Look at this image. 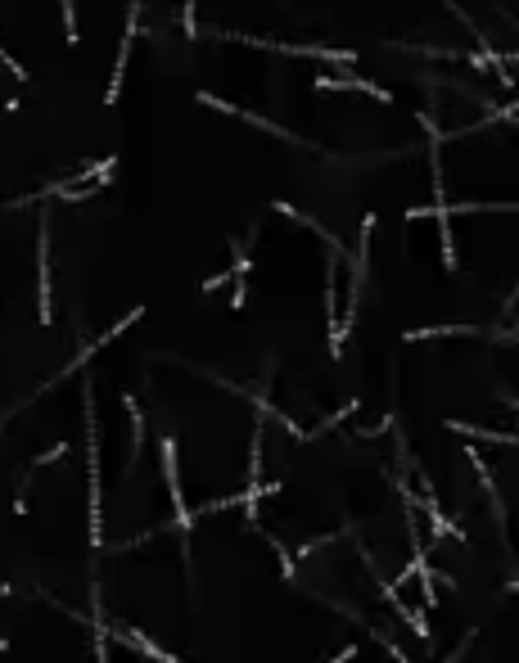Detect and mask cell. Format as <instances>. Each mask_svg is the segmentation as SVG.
<instances>
[{"label":"cell","instance_id":"9a60e30c","mask_svg":"<svg viewBox=\"0 0 519 663\" xmlns=\"http://www.w3.org/2000/svg\"><path fill=\"white\" fill-rule=\"evenodd\" d=\"M352 659H357V645H348V650H339V654H334L330 663H352Z\"/></svg>","mask_w":519,"mask_h":663},{"label":"cell","instance_id":"7a4b0ae2","mask_svg":"<svg viewBox=\"0 0 519 663\" xmlns=\"http://www.w3.org/2000/svg\"><path fill=\"white\" fill-rule=\"evenodd\" d=\"M159 465H163V483H168V501H172V528L181 537L194 533V510L185 505V492H181V470H177V438L163 433L159 438Z\"/></svg>","mask_w":519,"mask_h":663},{"label":"cell","instance_id":"9c48e42d","mask_svg":"<svg viewBox=\"0 0 519 663\" xmlns=\"http://www.w3.org/2000/svg\"><path fill=\"white\" fill-rule=\"evenodd\" d=\"M448 433H465V438H479V442H501V447H515V433H497V429H474L465 420H442Z\"/></svg>","mask_w":519,"mask_h":663},{"label":"cell","instance_id":"6da1fadb","mask_svg":"<svg viewBox=\"0 0 519 663\" xmlns=\"http://www.w3.org/2000/svg\"><path fill=\"white\" fill-rule=\"evenodd\" d=\"M86 524H91V551L104 546V487H100V415H95V384L86 380Z\"/></svg>","mask_w":519,"mask_h":663},{"label":"cell","instance_id":"5b68a950","mask_svg":"<svg viewBox=\"0 0 519 663\" xmlns=\"http://www.w3.org/2000/svg\"><path fill=\"white\" fill-rule=\"evenodd\" d=\"M199 104H208V109H221V113H231V118H244V122H253V127H262V131H271V135H280V140H293V144H299V135H289L284 127H276V122H267L262 113H249V109H235V104H227V100H217V95H194Z\"/></svg>","mask_w":519,"mask_h":663},{"label":"cell","instance_id":"4fadbf2b","mask_svg":"<svg viewBox=\"0 0 519 663\" xmlns=\"http://www.w3.org/2000/svg\"><path fill=\"white\" fill-rule=\"evenodd\" d=\"M68 456V442H59V447H50V452H41L32 465H54V461H63Z\"/></svg>","mask_w":519,"mask_h":663},{"label":"cell","instance_id":"ba28073f","mask_svg":"<svg viewBox=\"0 0 519 663\" xmlns=\"http://www.w3.org/2000/svg\"><path fill=\"white\" fill-rule=\"evenodd\" d=\"M317 86H330V91H348V86H352V91H366V95H375L380 104H393V95H389L384 86H375V82H366V78H321Z\"/></svg>","mask_w":519,"mask_h":663},{"label":"cell","instance_id":"8992f818","mask_svg":"<svg viewBox=\"0 0 519 663\" xmlns=\"http://www.w3.org/2000/svg\"><path fill=\"white\" fill-rule=\"evenodd\" d=\"M136 14H140V0H131V14H127L122 50H118V63H113V82H109V104H118V95H122V78H127V54H131V41H136Z\"/></svg>","mask_w":519,"mask_h":663},{"label":"cell","instance_id":"30bf717a","mask_svg":"<svg viewBox=\"0 0 519 663\" xmlns=\"http://www.w3.org/2000/svg\"><path fill=\"white\" fill-rule=\"evenodd\" d=\"M63 10V32H68V45H78V14H72V0H59Z\"/></svg>","mask_w":519,"mask_h":663},{"label":"cell","instance_id":"5bb4252c","mask_svg":"<svg viewBox=\"0 0 519 663\" xmlns=\"http://www.w3.org/2000/svg\"><path fill=\"white\" fill-rule=\"evenodd\" d=\"M185 37H199V23H194V0H185Z\"/></svg>","mask_w":519,"mask_h":663},{"label":"cell","instance_id":"52a82bcc","mask_svg":"<svg viewBox=\"0 0 519 663\" xmlns=\"http://www.w3.org/2000/svg\"><path fill=\"white\" fill-rule=\"evenodd\" d=\"M122 406L131 415V452H127V465H122V479H131V470L140 465V447H144V420H140V402L131 393H122Z\"/></svg>","mask_w":519,"mask_h":663},{"label":"cell","instance_id":"277c9868","mask_svg":"<svg viewBox=\"0 0 519 663\" xmlns=\"http://www.w3.org/2000/svg\"><path fill=\"white\" fill-rule=\"evenodd\" d=\"M37 299H41V325H50L54 321V312H50V226L41 221V235H37Z\"/></svg>","mask_w":519,"mask_h":663},{"label":"cell","instance_id":"2e32d148","mask_svg":"<svg viewBox=\"0 0 519 663\" xmlns=\"http://www.w3.org/2000/svg\"><path fill=\"white\" fill-rule=\"evenodd\" d=\"M0 650H5V641H0Z\"/></svg>","mask_w":519,"mask_h":663},{"label":"cell","instance_id":"8fae6325","mask_svg":"<svg viewBox=\"0 0 519 663\" xmlns=\"http://www.w3.org/2000/svg\"><path fill=\"white\" fill-rule=\"evenodd\" d=\"M271 546H276V560H280V577H289V582H293V573H299V564H293V555H289V551H284V546H280L276 537H271Z\"/></svg>","mask_w":519,"mask_h":663},{"label":"cell","instance_id":"7c38bea8","mask_svg":"<svg viewBox=\"0 0 519 663\" xmlns=\"http://www.w3.org/2000/svg\"><path fill=\"white\" fill-rule=\"evenodd\" d=\"M474 636H479V632H474V627H470V632H465V636H461V641H457V650H452V654H448V659H442V663H461V659H465V650H470V645H474Z\"/></svg>","mask_w":519,"mask_h":663},{"label":"cell","instance_id":"3957f363","mask_svg":"<svg viewBox=\"0 0 519 663\" xmlns=\"http://www.w3.org/2000/svg\"><path fill=\"white\" fill-rule=\"evenodd\" d=\"M104 627H109V632H113V636H118L122 645H131V650H140L144 659H154V663H185V659H177V654H168L163 645H154L150 636H144L140 627H131V623H104Z\"/></svg>","mask_w":519,"mask_h":663}]
</instances>
